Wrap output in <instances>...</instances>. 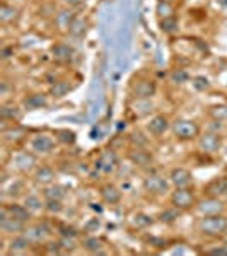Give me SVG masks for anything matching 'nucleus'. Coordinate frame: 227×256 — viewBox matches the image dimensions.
<instances>
[{"mask_svg":"<svg viewBox=\"0 0 227 256\" xmlns=\"http://www.w3.org/2000/svg\"><path fill=\"white\" fill-rule=\"evenodd\" d=\"M169 205L176 207L181 212H193L196 202H198V195L195 192V186H183V188H172L171 193L168 195Z\"/></svg>","mask_w":227,"mask_h":256,"instance_id":"4","label":"nucleus"},{"mask_svg":"<svg viewBox=\"0 0 227 256\" xmlns=\"http://www.w3.org/2000/svg\"><path fill=\"white\" fill-rule=\"evenodd\" d=\"M99 198L104 205H110V207H116L123 202V192L122 188L116 186L114 183H102L99 186Z\"/></svg>","mask_w":227,"mask_h":256,"instance_id":"17","label":"nucleus"},{"mask_svg":"<svg viewBox=\"0 0 227 256\" xmlns=\"http://www.w3.org/2000/svg\"><path fill=\"white\" fill-rule=\"evenodd\" d=\"M218 2H220V6H224L227 9V0H218Z\"/></svg>","mask_w":227,"mask_h":256,"instance_id":"48","label":"nucleus"},{"mask_svg":"<svg viewBox=\"0 0 227 256\" xmlns=\"http://www.w3.org/2000/svg\"><path fill=\"white\" fill-rule=\"evenodd\" d=\"M193 230L202 239H212V241H222L227 234V212L216 214V216L198 217L193 224Z\"/></svg>","mask_w":227,"mask_h":256,"instance_id":"1","label":"nucleus"},{"mask_svg":"<svg viewBox=\"0 0 227 256\" xmlns=\"http://www.w3.org/2000/svg\"><path fill=\"white\" fill-rule=\"evenodd\" d=\"M44 196L41 193H26L22 195V204L30 208V212L34 216L38 212H44Z\"/></svg>","mask_w":227,"mask_h":256,"instance_id":"28","label":"nucleus"},{"mask_svg":"<svg viewBox=\"0 0 227 256\" xmlns=\"http://www.w3.org/2000/svg\"><path fill=\"white\" fill-rule=\"evenodd\" d=\"M77 16L79 14H77L76 9H72V7H67V6L60 7V9L55 12V16H53V26H55V30L58 32H64V34L67 32L68 34L70 28H72Z\"/></svg>","mask_w":227,"mask_h":256,"instance_id":"14","label":"nucleus"},{"mask_svg":"<svg viewBox=\"0 0 227 256\" xmlns=\"http://www.w3.org/2000/svg\"><path fill=\"white\" fill-rule=\"evenodd\" d=\"M60 248L64 253H74L80 248V239L79 238H72V236H60L58 238Z\"/></svg>","mask_w":227,"mask_h":256,"instance_id":"36","label":"nucleus"},{"mask_svg":"<svg viewBox=\"0 0 227 256\" xmlns=\"http://www.w3.org/2000/svg\"><path fill=\"white\" fill-rule=\"evenodd\" d=\"M159 30L164 32V34H174L180 30V19L178 16H172V18H166V19H159Z\"/></svg>","mask_w":227,"mask_h":256,"instance_id":"35","label":"nucleus"},{"mask_svg":"<svg viewBox=\"0 0 227 256\" xmlns=\"http://www.w3.org/2000/svg\"><path fill=\"white\" fill-rule=\"evenodd\" d=\"M9 164L16 172H19V174H32L34 169L38 168V156H36L34 152H31L30 148L16 150V152H12Z\"/></svg>","mask_w":227,"mask_h":256,"instance_id":"5","label":"nucleus"},{"mask_svg":"<svg viewBox=\"0 0 227 256\" xmlns=\"http://www.w3.org/2000/svg\"><path fill=\"white\" fill-rule=\"evenodd\" d=\"M89 31V19L86 16H77L76 20H74L72 28H70L68 34L76 40H82Z\"/></svg>","mask_w":227,"mask_h":256,"instance_id":"31","label":"nucleus"},{"mask_svg":"<svg viewBox=\"0 0 227 256\" xmlns=\"http://www.w3.org/2000/svg\"><path fill=\"white\" fill-rule=\"evenodd\" d=\"M126 158L134 166L146 169V171H150L152 164H154V156L150 150H147V147H134L132 150H128Z\"/></svg>","mask_w":227,"mask_h":256,"instance_id":"18","label":"nucleus"},{"mask_svg":"<svg viewBox=\"0 0 227 256\" xmlns=\"http://www.w3.org/2000/svg\"><path fill=\"white\" fill-rule=\"evenodd\" d=\"M171 123L172 120H169L168 114H152L146 123V132L154 138H162L168 132H171Z\"/></svg>","mask_w":227,"mask_h":256,"instance_id":"11","label":"nucleus"},{"mask_svg":"<svg viewBox=\"0 0 227 256\" xmlns=\"http://www.w3.org/2000/svg\"><path fill=\"white\" fill-rule=\"evenodd\" d=\"M210 125L205 126V130H208V132H217V134H222V130H224V123L222 122H218V120H214V118H210Z\"/></svg>","mask_w":227,"mask_h":256,"instance_id":"43","label":"nucleus"},{"mask_svg":"<svg viewBox=\"0 0 227 256\" xmlns=\"http://www.w3.org/2000/svg\"><path fill=\"white\" fill-rule=\"evenodd\" d=\"M14 55V48H7V46H4L2 48V58L4 60H7L9 56Z\"/></svg>","mask_w":227,"mask_h":256,"instance_id":"46","label":"nucleus"},{"mask_svg":"<svg viewBox=\"0 0 227 256\" xmlns=\"http://www.w3.org/2000/svg\"><path fill=\"white\" fill-rule=\"evenodd\" d=\"M168 178L171 181L172 188H183V186H193L195 183V176L184 166H174L168 172Z\"/></svg>","mask_w":227,"mask_h":256,"instance_id":"16","label":"nucleus"},{"mask_svg":"<svg viewBox=\"0 0 227 256\" xmlns=\"http://www.w3.org/2000/svg\"><path fill=\"white\" fill-rule=\"evenodd\" d=\"M41 195L44 196V200H62L64 202L68 195V190L60 183H52L48 186H43Z\"/></svg>","mask_w":227,"mask_h":256,"instance_id":"29","label":"nucleus"},{"mask_svg":"<svg viewBox=\"0 0 227 256\" xmlns=\"http://www.w3.org/2000/svg\"><path fill=\"white\" fill-rule=\"evenodd\" d=\"M52 56H53V60L58 62V64L67 65L74 60V56H76V50L67 43H55L52 46Z\"/></svg>","mask_w":227,"mask_h":256,"instance_id":"24","label":"nucleus"},{"mask_svg":"<svg viewBox=\"0 0 227 256\" xmlns=\"http://www.w3.org/2000/svg\"><path fill=\"white\" fill-rule=\"evenodd\" d=\"M102 227V220L99 217H90L88 222L82 227V234H96L101 230Z\"/></svg>","mask_w":227,"mask_h":256,"instance_id":"40","label":"nucleus"},{"mask_svg":"<svg viewBox=\"0 0 227 256\" xmlns=\"http://www.w3.org/2000/svg\"><path fill=\"white\" fill-rule=\"evenodd\" d=\"M88 2V0H62V4L67 7H72V9H77V7L84 6V4Z\"/></svg>","mask_w":227,"mask_h":256,"instance_id":"45","label":"nucleus"},{"mask_svg":"<svg viewBox=\"0 0 227 256\" xmlns=\"http://www.w3.org/2000/svg\"><path fill=\"white\" fill-rule=\"evenodd\" d=\"M118 168H120V158L116 152L111 150V148H106V150L99 152V156L96 158V160H94V169L104 176L114 174Z\"/></svg>","mask_w":227,"mask_h":256,"instance_id":"10","label":"nucleus"},{"mask_svg":"<svg viewBox=\"0 0 227 256\" xmlns=\"http://www.w3.org/2000/svg\"><path fill=\"white\" fill-rule=\"evenodd\" d=\"M80 248L89 254H104L108 242L96 234H82L80 238Z\"/></svg>","mask_w":227,"mask_h":256,"instance_id":"19","label":"nucleus"},{"mask_svg":"<svg viewBox=\"0 0 227 256\" xmlns=\"http://www.w3.org/2000/svg\"><path fill=\"white\" fill-rule=\"evenodd\" d=\"M65 210V205L62 200H46L44 202V212L48 216H60Z\"/></svg>","mask_w":227,"mask_h":256,"instance_id":"39","label":"nucleus"},{"mask_svg":"<svg viewBox=\"0 0 227 256\" xmlns=\"http://www.w3.org/2000/svg\"><path fill=\"white\" fill-rule=\"evenodd\" d=\"M22 106L14 104V102H4L0 106V120L2 123H18L22 118Z\"/></svg>","mask_w":227,"mask_h":256,"instance_id":"25","label":"nucleus"},{"mask_svg":"<svg viewBox=\"0 0 227 256\" xmlns=\"http://www.w3.org/2000/svg\"><path fill=\"white\" fill-rule=\"evenodd\" d=\"M192 86L198 90V92H207V90L212 89V82H210L208 77H205V76L192 77Z\"/></svg>","mask_w":227,"mask_h":256,"instance_id":"38","label":"nucleus"},{"mask_svg":"<svg viewBox=\"0 0 227 256\" xmlns=\"http://www.w3.org/2000/svg\"><path fill=\"white\" fill-rule=\"evenodd\" d=\"M32 242L28 239L24 234H18V236H12L7 246V254H26L32 250Z\"/></svg>","mask_w":227,"mask_h":256,"instance_id":"22","label":"nucleus"},{"mask_svg":"<svg viewBox=\"0 0 227 256\" xmlns=\"http://www.w3.org/2000/svg\"><path fill=\"white\" fill-rule=\"evenodd\" d=\"M202 132L200 123L192 118H176L171 123V134L178 142H196Z\"/></svg>","mask_w":227,"mask_h":256,"instance_id":"2","label":"nucleus"},{"mask_svg":"<svg viewBox=\"0 0 227 256\" xmlns=\"http://www.w3.org/2000/svg\"><path fill=\"white\" fill-rule=\"evenodd\" d=\"M48 104H50V99L46 94H43V92L28 94V96L22 99V102H20V106H22L26 111L44 110V108H48Z\"/></svg>","mask_w":227,"mask_h":256,"instance_id":"23","label":"nucleus"},{"mask_svg":"<svg viewBox=\"0 0 227 256\" xmlns=\"http://www.w3.org/2000/svg\"><path fill=\"white\" fill-rule=\"evenodd\" d=\"M207 114H208V118H214V120H218V122H222V123H227V102L210 106Z\"/></svg>","mask_w":227,"mask_h":256,"instance_id":"37","label":"nucleus"},{"mask_svg":"<svg viewBox=\"0 0 227 256\" xmlns=\"http://www.w3.org/2000/svg\"><path fill=\"white\" fill-rule=\"evenodd\" d=\"M202 195L205 196H214V198H227V174L214 176L212 180L207 181L202 188Z\"/></svg>","mask_w":227,"mask_h":256,"instance_id":"15","label":"nucleus"},{"mask_svg":"<svg viewBox=\"0 0 227 256\" xmlns=\"http://www.w3.org/2000/svg\"><path fill=\"white\" fill-rule=\"evenodd\" d=\"M205 254H210V256H227V244L224 241L217 246H210L205 250Z\"/></svg>","mask_w":227,"mask_h":256,"instance_id":"42","label":"nucleus"},{"mask_svg":"<svg viewBox=\"0 0 227 256\" xmlns=\"http://www.w3.org/2000/svg\"><path fill=\"white\" fill-rule=\"evenodd\" d=\"M226 202H227V198H226Z\"/></svg>","mask_w":227,"mask_h":256,"instance_id":"49","label":"nucleus"},{"mask_svg":"<svg viewBox=\"0 0 227 256\" xmlns=\"http://www.w3.org/2000/svg\"><path fill=\"white\" fill-rule=\"evenodd\" d=\"M20 19V10L16 6H10L7 2H2L0 6V24L2 26H12Z\"/></svg>","mask_w":227,"mask_h":256,"instance_id":"27","label":"nucleus"},{"mask_svg":"<svg viewBox=\"0 0 227 256\" xmlns=\"http://www.w3.org/2000/svg\"><path fill=\"white\" fill-rule=\"evenodd\" d=\"M156 92H158V82L154 79H137L130 86V94L134 99H152Z\"/></svg>","mask_w":227,"mask_h":256,"instance_id":"13","label":"nucleus"},{"mask_svg":"<svg viewBox=\"0 0 227 256\" xmlns=\"http://www.w3.org/2000/svg\"><path fill=\"white\" fill-rule=\"evenodd\" d=\"M26 222L19 220V218H14L7 214L6 208H0V232L4 236H18V234H22L24 229H26Z\"/></svg>","mask_w":227,"mask_h":256,"instance_id":"12","label":"nucleus"},{"mask_svg":"<svg viewBox=\"0 0 227 256\" xmlns=\"http://www.w3.org/2000/svg\"><path fill=\"white\" fill-rule=\"evenodd\" d=\"M196 147L202 154L205 156H216L224 148V135L217 132H202L200 137L196 138Z\"/></svg>","mask_w":227,"mask_h":256,"instance_id":"6","label":"nucleus"},{"mask_svg":"<svg viewBox=\"0 0 227 256\" xmlns=\"http://www.w3.org/2000/svg\"><path fill=\"white\" fill-rule=\"evenodd\" d=\"M53 135H55L56 142H58L60 146H65V147H70L77 142L76 132L68 130V128H56V130L53 132Z\"/></svg>","mask_w":227,"mask_h":256,"instance_id":"33","label":"nucleus"},{"mask_svg":"<svg viewBox=\"0 0 227 256\" xmlns=\"http://www.w3.org/2000/svg\"><path fill=\"white\" fill-rule=\"evenodd\" d=\"M190 80V74L186 70H181V68H174L171 72V82L174 84H184V82Z\"/></svg>","mask_w":227,"mask_h":256,"instance_id":"41","label":"nucleus"},{"mask_svg":"<svg viewBox=\"0 0 227 256\" xmlns=\"http://www.w3.org/2000/svg\"><path fill=\"white\" fill-rule=\"evenodd\" d=\"M56 138L55 135L50 134H34L31 135L30 140H28V148L31 152H34L38 158H44V156H50L55 152L56 148Z\"/></svg>","mask_w":227,"mask_h":256,"instance_id":"7","label":"nucleus"},{"mask_svg":"<svg viewBox=\"0 0 227 256\" xmlns=\"http://www.w3.org/2000/svg\"><path fill=\"white\" fill-rule=\"evenodd\" d=\"M32 181H34L36 184H40L41 188L43 186H48V184L52 183H56V171L53 166H50V164H38V168L34 169V172H32Z\"/></svg>","mask_w":227,"mask_h":256,"instance_id":"21","label":"nucleus"},{"mask_svg":"<svg viewBox=\"0 0 227 256\" xmlns=\"http://www.w3.org/2000/svg\"><path fill=\"white\" fill-rule=\"evenodd\" d=\"M181 210H178L176 207H172V205H168L166 208H162L160 212L156 216V218L160 222V224H168V226H171V224H174L176 220L181 217Z\"/></svg>","mask_w":227,"mask_h":256,"instance_id":"32","label":"nucleus"},{"mask_svg":"<svg viewBox=\"0 0 227 256\" xmlns=\"http://www.w3.org/2000/svg\"><path fill=\"white\" fill-rule=\"evenodd\" d=\"M60 236H72V238H80V232L77 229H74V227H60L58 229Z\"/></svg>","mask_w":227,"mask_h":256,"instance_id":"44","label":"nucleus"},{"mask_svg":"<svg viewBox=\"0 0 227 256\" xmlns=\"http://www.w3.org/2000/svg\"><path fill=\"white\" fill-rule=\"evenodd\" d=\"M2 207L7 210V214H9L10 217L19 218V220L26 222V224H30L31 222L32 214L30 212V208H28L22 202H20V204L19 202H10V204H4Z\"/></svg>","mask_w":227,"mask_h":256,"instance_id":"26","label":"nucleus"},{"mask_svg":"<svg viewBox=\"0 0 227 256\" xmlns=\"http://www.w3.org/2000/svg\"><path fill=\"white\" fill-rule=\"evenodd\" d=\"M193 212H195L198 217L216 216V214H226L227 212V202L222 200V198H214V196H205L204 195L202 198H198Z\"/></svg>","mask_w":227,"mask_h":256,"instance_id":"8","label":"nucleus"},{"mask_svg":"<svg viewBox=\"0 0 227 256\" xmlns=\"http://www.w3.org/2000/svg\"><path fill=\"white\" fill-rule=\"evenodd\" d=\"M142 190L152 198H160L171 193L172 184L168 176H162L156 171H148L142 181Z\"/></svg>","mask_w":227,"mask_h":256,"instance_id":"3","label":"nucleus"},{"mask_svg":"<svg viewBox=\"0 0 227 256\" xmlns=\"http://www.w3.org/2000/svg\"><path fill=\"white\" fill-rule=\"evenodd\" d=\"M156 14H158V19L178 16V6L171 2H164V0H158V4H156Z\"/></svg>","mask_w":227,"mask_h":256,"instance_id":"34","label":"nucleus"},{"mask_svg":"<svg viewBox=\"0 0 227 256\" xmlns=\"http://www.w3.org/2000/svg\"><path fill=\"white\" fill-rule=\"evenodd\" d=\"M2 138L9 146H18V144L28 140V130L24 126L18 125V123H10L9 126L2 128Z\"/></svg>","mask_w":227,"mask_h":256,"instance_id":"20","label":"nucleus"},{"mask_svg":"<svg viewBox=\"0 0 227 256\" xmlns=\"http://www.w3.org/2000/svg\"><path fill=\"white\" fill-rule=\"evenodd\" d=\"M22 234L32 242V246H44L52 238V229L46 222H30Z\"/></svg>","mask_w":227,"mask_h":256,"instance_id":"9","label":"nucleus"},{"mask_svg":"<svg viewBox=\"0 0 227 256\" xmlns=\"http://www.w3.org/2000/svg\"><path fill=\"white\" fill-rule=\"evenodd\" d=\"M226 244H227V242H226Z\"/></svg>","mask_w":227,"mask_h":256,"instance_id":"50","label":"nucleus"},{"mask_svg":"<svg viewBox=\"0 0 227 256\" xmlns=\"http://www.w3.org/2000/svg\"><path fill=\"white\" fill-rule=\"evenodd\" d=\"M74 89V86L70 84V80L67 79H60V80H55L52 86H50V90H48V96L53 98V99H62L65 96H68V92Z\"/></svg>","mask_w":227,"mask_h":256,"instance_id":"30","label":"nucleus"},{"mask_svg":"<svg viewBox=\"0 0 227 256\" xmlns=\"http://www.w3.org/2000/svg\"><path fill=\"white\" fill-rule=\"evenodd\" d=\"M164 2H171V4H176V6H178V4H181V0H164Z\"/></svg>","mask_w":227,"mask_h":256,"instance_id":"47","label":"nucleus"}]
</instances>
